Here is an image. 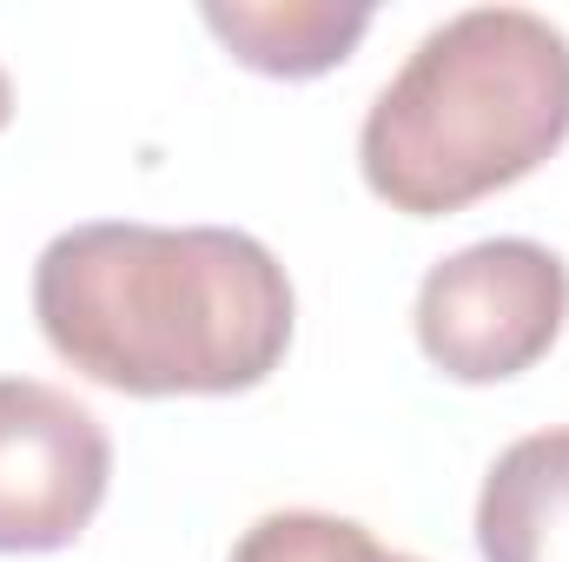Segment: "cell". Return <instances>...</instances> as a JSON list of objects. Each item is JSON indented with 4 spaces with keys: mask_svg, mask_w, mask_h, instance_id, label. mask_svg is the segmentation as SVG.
I'll list each match as a JSON object with an SVG mask.
<instances>
[{
    "mask_svg": "<svg viewBox=\"0 0 569 562\" xmlns=\"http://www.w3.org/2000/svg\"><path fill=\"white\" fill-rule=\"evenodd\" d=\"M47 344L127 398H232L291 351V279L232 225L100 219L60 232L33 265Z\"/></svg>",
    "mask_w": 569,
    "mask_h": 562,
    "instance_id": "cell-1",
    "label": "cell"
},
{
    "mask_svg": "<svg viewBox=\"0 0 569 562\" xmlns=\"http://www.w3.org/2000/svg\"><path fill=\"white\" fill-rule=\"evenodd\" d=\"M569 140V33L530 7H470L430 27L371 100L358 165L405 212H463Z\"/></svg>",
    "mask_w": 569,
    "mask_h": 562,
    "instance_id": "cell-2",
    "label": "cell"
},
{
    "mask_svg": "<svg viewBox=\"0 0 569 562\" xmlns=\"http://www.w3.org/2000/svg\"><path fill=\"white\" fill-rule=\"evenodd\" d=\"M418 351L457 384L530 371L569 318V265L537 239H483L437 259L418 284Z\"/></svg>",
    "mask_w": 569,
    "mask_h": 562,
    "instance_id": "cell-3",
    "label": "cell"
},
{
    "mask_svg": "<svg viewBox=\"0 0 569 562\" xmlns=\"http://www.w3.org/2000/svg\"><path fill=\"white\" fill-rule=\"evenodd\" d=\"M113 443L87 404L40 378H0V556L67 550L107 503Z\"/></svg>",
    "mask_w": 569,
    "mask_h": 562,
    "instance_id": "cell-4",
    "label": "cell"
},
{
    "mask_svg": "<svg viewBox=\"0 0 569 562\" xmlns=\"http://www.w3.org/2000/svg\"><path fill=\"white\" fill-rule=\"evenodd\" d=\"M483 562H569V430L517 436L477 496Z\"/></svg>",
    "mask_w": 569,
    "mask_h": 562,
    "instance_id": "cell-5",
    "label": "cell"
},
{
    "mask_svg": "<svg viewBox=\"0 0 569 562\" xmlns=\"http://www.w3.org/2000/svg\"><path fill=\"white\" fill-rule=\"evenodd\" d=\"M199 20L226 40L239 67L272 80L331 73L371 33V7H338V0H206Z\"/></svg>",
    "mask_w": 569,
    "mask_h": 562,
    "instance_id": "cell-6",
    "label": "cell"
},
{
    "mask_svg": "<svg viewBox=\"0 0 569 562\" xmlns=\"http://www.w3.org/2000/svg\"><path fill=\"white\" fill-rule=\"evenodd\" d=\"M232 562H418V556H398L385 550L365 523L351 516H325V510H272L259 516Z\"/></svg>",
    "mask_w": 569,
    "mask_h": 562,
    "instance_id": "cell-7",
    "label": "cell"
},
{
    "mask_svg": "<svg viewBox=\"0 0 569 562\" xmlns=\"http://www.w3.org/2000/svg\"><path fill=\"white\" fill-rule=\"evenodd\" d=\"M7 120H13V87H7V73H0V133H7Z\"/></svg>",
    "mask_w": 569,
    "mask_h": 562,
    "instance_id": "cell-8",
    "label": "cell"
}]
</instances>
